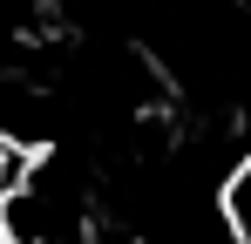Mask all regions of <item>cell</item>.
<instances>
[{"label": "cell", "mask_w": 251, "mask_h": 244, "mask_svg": "<svg viewBox=\"0 0 251 244\" xmlns=\"http://www.w3.org/2000/svg\"><path fill=\"white\" fill-rule=\"evenodd\" d=\"M0 149H7V143H0Z\"/></svg>", "instance_id": "cell-1"}]
</instances>
